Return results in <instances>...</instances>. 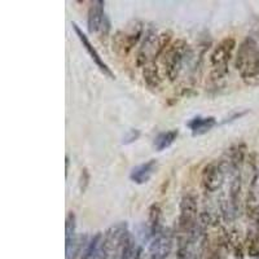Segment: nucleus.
I'll list each match as a JSON object with an SVG mask.
<instances>
[{
	"instance_id": "nucleus-15",
	"label": "nucleus",
	"mask_w": 259,
	"mask_h": 259,
	"mask_svg": "<svg viewBox=\"0 0 259 259\" xmlns=\"http://www.w3.org/2000/svg\"><path fill=\"white\" fill-rule=\"evenodd\" d=\"M143 78H144L145 84L149 89H159L162 83L161 73H159L158 61H150L149 64L145 65L143 68Z\"/></svg>"
},
{
	"instance_id": "nucleus-5",
	"label": "nucleus",
	"mask_w": 259,
	"mask_h": 259,
	"mask_svg": "<svg viewBox=\"0 0 259 259\" xmlns=\"http://www.w3.org/2000/svg\"><path fill=\"white\" fill-rule=\"evenodd\" d=\"M130 239L126 222L112 226L103 236V258L121 259L123 247Z\"/></svg>"
},
{
	"instance_id": "nucleus-3",
	"label": "nucleus",
	"mask_w": 259,
	"mask_h": 259,
	"mask_svg": "<svg viewBox=\"0 0 259 259\" xmlns=\"http://www.w3.org/2000/svg\"><path fill=\"white\" fill-rule=\"evenodd\" d=\"M188 55L189 46L184 39H177V40L172 41L170 47L163 53L159 62L163 68L165 77L170 82H175L179 78Z\"/></svg>"
},
{
	"instance_id": "nucleus-16",
	"label": "nucleus",
	"mask_w": 259,
	"mask_h": 259,
	"mask_svg": "<svg viewBox=\"0 0 259 259\" xmlns=\"http://www.w3.org/2000/svg\"><path fill=\"white\" fill-rule=\"evenodd\" d=\"M245 156H246V147L244 143L231 147L230 152H228V159H230L228 165H230L231 171L241 170L245 162Z\"/></svg>"
},
{
	"instance_id": "nucleus-14",
	"label": "nucleus",
	"mask_w": 259,
	"mask_h": 259,
	"mask_svg": "<svg viewBox=\"0 0 259 259\" xmlns=\"http://www.w3.org/2000/svg\"><path fill=\"white\" fill-rule=\"evenodd\" d=\"M217 124V119L215 117H202V115H197V117L192 118L191 121L187 123L188 128L192 131L193 136H200L203 134L209 133L210 130Z\"/></svg>"
},
{
	"instance_id": "nucleus-2",
	"label": "nucleus",
	"mask_w": 259,
	"mask_h": 259,
	"mask_svg": "<svg viewBox=\"0 0 259 259\" xmlns=\"http://www.w3.org/2000/svg\"><path fill=\"white\" fill-rule=\"evenodd\" d=\"M236 50V39L233 36H226L222 39L210 53L211 70L209 74L210 82L222 80L228 74V64L233 57Z\"/></svg>"
},
{
	"instance_id": "nucleus-4",
	"label": "nucleus",
	"mask_w": 259,
	"mask_h": 259,
	"mask_svg": "<svg viewBox=\"0 0 259 259\" xmlns=\"http://www.w3.org/2000/svg\"><path fill=\"white\" fill-rule=\"evenodd\" d=\"M143 32H144V26L139 21H135L133 24L124 26L123 29L118 30L112 38L113 51L119 57H127L138 46L143 36Z\"/></svg>"
},
{
	"instance_id": "nucleus-10",
	"label": "nucleus",
	"mask_w": 259,
	"mask_h": 259,
	"mask_svg": "<svg viewBox=\"0 0 259 259\" xmlns=\"http://www.w3.org/2000/svg\"><path fill=\"white\" fill-rule=\"evenodd\" d=\"M104 3L103 0H96L94 3H91L89 8V13H87V29H89L90 34H96L97 31L104 29V26L109 25V21L105 16V11H104Z\"/></svg>"
},
{
	"instance_id": "nucleus-20",
	"label": "nucleus",
	"mask_w": 259,
	"mask_h": 259,
	"mask_svg": "<svg viewBox=\"0 0 259 259\" xmlns=\"http://www.w3.org/2000/svg\"><path fill=\"white\" fill-rule=\"evenodd\" d=\"M139 138H140V131L139 130H130L128 133L124 135L123 140H122V144H131V143L136 142Z\"/></svg>"
},
{
	"instance_id": "nucleus-18",
	"label": "nucleus",
	"mask_w": 259,
	"mask_h": 259,
	"mask_svg": "<svg viewBox=\"0 0 259 259\" xmlns=\"http://www.w3.org/2000/svg\"><path fill=\"white\" fill-rule=\"evenodd\" d=\"M178 136H179V131L178 130H168L165 133H161L156 136L154 139V149L157 152H162V150L167 149L171 145L177 142Z\"/></svg>"
},
{
	"instance_id": "nucleus-11",
	"label": "nucleus",
	"mask_w": 259,
	"mask_h": 259,
	"mask_svg": "<svg viewBox=\"0 0 259 259\" xmlns=\"http://www.w3.org/2000/svg\"><path fill=\"white\" fill-rule=\"evenodd\" d=\"M246 214L255 224H259V186L258 174H254L250 179V186L246 196Z\"/></svg>"
},
{
	"instance_id": "nucleus-19",
	"label": "nucleus",
	"mask_w": 259,
	"mask_h": 259,
	"mask_svg": "<svg viewBox=\"0 0 259 259\" xmlns=\"http://www.w3.org/2000/svg\"><path fill=\"white\" fill-rule=\"evenodd\" d=\"M89 182H90V174L89 170L87 168H83L82 172H80V178H79V191L80 193H84L87 187H89Z\"/></svg>"
},
{
	"instance_id": "nucleus-12",
	"label": "nucleus",
	"mask_w": 259,
	"mask_h": 259,
	"mask_svg": "<svg viewBox=\"0 0 259 259\" xmlns=\"http://www.w3.org/2000/svg\"><path fill=\"white\" fill-rule=\"evenodd\" d=\"M157 170V159H149L145 163L136 166L130 172V179L131 182L138 184V186H143L145 183L150 180V178L153 177L154 172Z\"/></svg>"
},
{
	"instance_id": "nucleus-1",
	"label": "nucleus",
	"mask_w": 259,
	"mask_h": 259,
	"mask_svg": "<svg viewBox=\"0 0 259 259\" xmlns=\"http://www.w3.org/2000/svg\"><path fill=\"white\" fill-rule=\"evenodd\" d=\"M235 68L245 84L259 85V46L251 36L245 38L239 46Z\"/></svg>"
},
{
	"instance_id": "nucleus-17",
	"label": "nucleus",
	"mask_w": 259,
	"mask_h": 259,
	"mask_svg": "<svg viewBox=\"0 0 259 259\" xmlns=\"http://www.w3.org/2000/svg\"><path fill=\"white\" fill-rule=\"evenodd\" d=\"M77 217L74 211H68L65 219V242H66V250L74 246L77 242Z\"/></svg>"
},
{
	"instance_id": "nucleus-7",
	"label": "nucleus",
	"mask_w": 259,
	"mask_h": 259,
	"mask_svg": "<svg viewBox=\"0 0 259 259\" xmlns=\"http://www.w3.org/2000/svg\"><path fill=\"white\" fill-rule=\"evenodd\" d=\"M226 171L221 162H210L201 172V186L207 193H215L223 186Z\"/></svg>"
},
{
	"instance_id": "nucleus-8",
	"label": "nucleus",
	"mask_w": 259,
	"mask_h": 259,
	"mask_svg": "<svg viewBox=\"0 0 259 259\" xmlns=\"http://www.w3.org/2000/svg\"><path fill=\"white\" fill-rule=\"evenodd\" d=\"M71 26H73V29H74V31H75V34H77L78 39H79L80 43H82L83 48H84V50L87 51V53H89V55H90V57H91V59H92V61H94L95 64H96L97 68L100 69L101 73H103L104 75H106V77H108V78H110V79H114V78H115L114 73H113L112 69H110L109 66H108V64H106V62L104 61L103 57L100 56V53L97 52L96 48H95L94 46H92V43H91V41H90L89 36L85 35L84 32H83L82 30H80V27L78 26V25L75 24V22H71Z\"/></svg>"
},
{
	"instance_id": "nucleus-13",
	"label": "nucleus",
	"mask_w": 259,
	"mask_h": 259,
	"mask_svg": "<svg viewBox=\"0 0 259 259\" xmlns=\"http://www.w3.org/2000/svg\"><path fill=\"white\" fill-rule=\"evenodd\" d=\"M162 222V209L159 206V203H152L148 209V226H147V233L148 237H156L159 232L162 231L161 228Z\"/></svg>"
},
{
	"instance_id": "nucleus-6",
	"label": "nucleus",
	"mask_w": 259,
	"mask_h": 259,
	"mask_svg": "<svg viewBox=\"0 0 259 259\" xmlns=\"http://www.w3.org/2000/svg\"><path fill=\"white\" fill-rule=\"evenodd\" d=\"M197 212L198 203L197 197L193 193H187L183 196L180 201V215H179V232L182 237L191 240L194 236V231L197 227Z\"/></svg>"
},
{
	"instance_id": "nucleus-9",
	"label": "nucleus",
	"mask_w": 259,
	"mask_h": 259,
	"mask_svg": "<svg viewBox=\"0 0 259 259\" xmlns=\"http://www.w3.org/2000/svg\"><path fill=\"white\" fill-rule=\"evenodd\" d=\"M172 246V233L170 230H162L153 237L149 245V259H166Z\"/></svg>"
}]
</instances>
